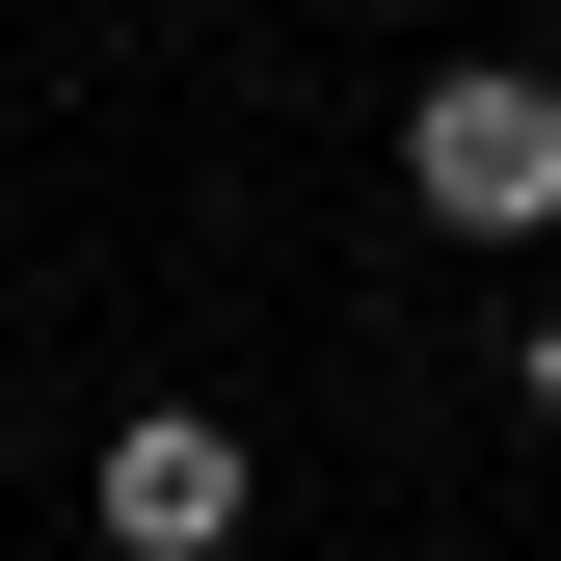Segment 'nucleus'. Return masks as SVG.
<instances>
[{
  "label": "nucleus",
  "instance_id": "obj_1",
  "mask_svg": "<svg viewBox=\"0 0 561 561\" xmlns=\"http://www.w3.org/2000/svg\"><path fill=\"white\" fill-rule=\"evenodd\" d=\"M401 161H428L455 241H535V215H561V81H508V54H481V81H428V134H401Z\"/></svg>",
  "mask_w": 561,
  "mask_h": 561
},
{
  "label": "nucleus",
  "instance_id": "obj_2",
  "mask_svg": "<svg viewBox=\"0 0 561 561\" xmlns=\"http://www.w3.org/2000/svg\"><path fill=\"white\" fill-rule=\"evenodd\" d=\"M107 535L134 561H215L241 535V428H215V401H134V428H107Z\"/></svg>",
  "mask_w": 561,
  "mask_h": 561
}]
</instances>
